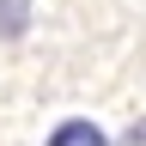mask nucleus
<instances>
[{
    "label": "nucleus",
    "instance_id": "f257e3e1",
    "mask_svg": "<svg viewBox=\"0 0 146 146\" xmlns=\"http://www.w3.org/2000/svg\"><path fill=\"white\" fill-rule=\"evenodd\" d=\"M43 146H110V134H104L91 116H61V122L49 128V140H43Z\"/></svg>",
    "mask_w": 146,
    "mask_h": 146
},
{
    "label": "nucleus",
    "instance_id": "f03ea898",
    "mask_svg": "<svg viewBox=\"0 0 146 146\" xmlns=\"http://www.w3.org/2000/svg\"><path fill=\"white\" fill-rule=\"evenodd\" d=\"M31 31V0H0V43H18Z\"/></svg>",
    "mask_w": 146,
    "mask_h": 146
},
{
    "label": "nucleus",
    "instance_id": "7ed1b4c3",
    "mask_svg": "<svg viewBox=\"0 0 146 146\" xmlns=\"http://www.w3.org/2000/svg\"><path fill=\"white\" fill-rule=\"evenodd\" d=\"M122 146H146V116H140V122H134V128L122 134Z\"/></svg>",
    "mask_w": 146,
    "mask_h": 146
}]
</instances>
